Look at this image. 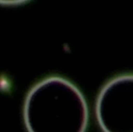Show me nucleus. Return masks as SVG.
Wrapping results in <instances>:
<instances>
[{"instance_id": "obj_2", "label": "nucleus", "mask_w": 133, "mask_h": 132, "mask_svg": "<svg viewBox=\"0 0 133 132\" xmlns=\"http://www.w3.org/2000/svg\"><path fill=\"white\" fill-rule=\"evenodd\" d=\"M96 117L103 132H133V77L122 74L100 90Z\"/></svg>"}, {"instance_id": "obj_1", "label": "nucleus", "mask_w": 133, "mask_h": 132, "mask_svg": "<svg viewBox=\"0 0 133 132\" xmlns=\"http://www.w3.org/2000/svg\"><path fill=\"white\" fill-rule=\"evenodd\" d=\"M23 115L28 132H86L89 117L81 91L59 76L43 79L29 90Z\"/></svg>"}]
</instances>
